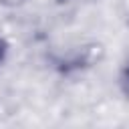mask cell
<instances>
[{"label":"cell","mask_w":129,"mask_h":129,"mask_svg":"<svg viewBox=\"0 0 129 129\" xmlns=\"http://www.w3.org/2000/svg\"><path fill=\"white\" fill-rule=\"evenodd\" d=\"M0 60H2V44H0Z\"/></svg>","instance_id":"cell-3"},{"label":"cell","mask_w":129,"mask_h":129,"mask_svg":"<svg viewBox=\"0 0 129 129\" xmlns=\"http://www.w3.org/2000/svg\"><path fill=\"white\" fill-rule=\"evenodd\" d=\"M123 87H125V91L129 93V67H127L125 73H123Z\"/></svg>","instance_id":"cell-1"},{"label":"cell","mask_w":129,"mask_h":129,"mask_svg":"<svg viewBox=\"0 0 129 129\" xmlns=\"http://www.w3.org/2000/svg\"><path fill=\"white\" fill-rule=\"evenodd\" d=\"M2 4H8V6H16V4H20V2H24V0H0Z\"/></svg>","instance_id":"cell-2"}]
</instances>
